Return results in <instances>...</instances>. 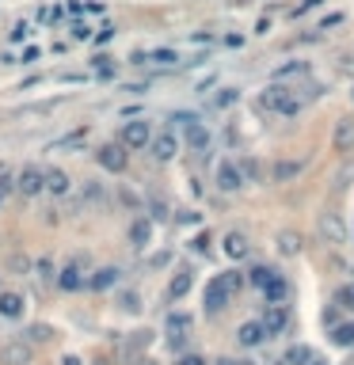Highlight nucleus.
I'll use <instances>...</instances> for the list:
<instances>
[{
    "instance_id": "obj_27",
    "label": "nucleus",
    "mask_w": 354,
    "mask_h": 365,
    "mask_svg": "<svg viewBox=\"0 0 354 365\" xmlns=\"http://www.w3.org/2000/svg\"><path fill=\"white\" fill-rule=\"evenodd\" d=\"M271 278H275L271 266H252V270H248V286H252V289H267Z\"/></svg>"
},
{
    "instance_id": "obj_42",
    "label": "nucleus",
    "mask_w": 354,
    "mask_h": 365,
    "mask_svg": "<svg viewBox=\"0 0 354 365\" xmlns=\"http://www.w3.org/2000/svg\"><path fill=\"white\" fill-rule=\"evenodd\" d=\"M72 38H80V42L92 38V27H88V23H72Z\"/></svg>"
},
{
    "instance_id": "obj_23",
    "label": "nucleus",
    "mask_w": 354,
    "mask_h": 365,
    "mask_svg": "<svg viewBox=\"0 0 354 365\" xmlns=\"http://www.w3.org/2000/svg\"><path fill=\"white\" fill-rule=\"evenodd\" d=\"M23 297L19 293H0V316H4V320H19L23 316Z\"/></svg>"
},
{
    "instance_id": "obj_40",
    "label": "nucleus",
    "mask_w": 354,
    "mask_h": 365,
    "mask_svg": "<svg viewBox=\"0 0 354 365\" xmlns=\"http://www.w3.org/2000/svg\"><path fill=\"white\" fill-rule=\"evenodd\" d=\"M12 270H15V274H27V270H31V259H27V255H12Z\"/></svg>"
},
{
    "instance_id": "obj_7",
    "label": "nucleus",
    "mask_w": 354,
    "mask_h": 365,
    "mask_svg": "<svg viewBox=\"0 0 354 365\" xmlns=\"http://www.w3.org/2000/svg\"><path fill=\"white\" fill-rule=\"evenodd\" d=\"M149 152H152V160L168 164V160H175V152H179V137H175L172 129H160V133H152Z\"/></svg>"
},
{
    "instance_id": "obj_43",
    "label": "nucleus",
    "mask_w": 354,
    "mask_h": 365,
    "mask_svg": "<svg viewBox=\"0 0 354 365\" xmlns=\"http://www.w3.org/2000/svg\"><path fill=\"white\" fill-rule=\"evenodd\" d=\"M111 38H115V23H103L99 35H95V42H111Z\"/></svg>"
},
{
    "instance_id": "obj_10",
    "label": "nucleus",
    "mask_w": 354,
    "mask_h": 365,
    "mask_svg": "<svg viewBox=\"0 0 354 365\" xmlns=\"http://www.w3.org/2000/svg\"><path fill=\"white\" fill-rule=\"evenodd\" d=\"M221 251L232 259V263H240V259H248V255H252V240H248L244 232H236V229H232V232H225V236H221Z\"/></svg>"
},
{
    "instance_id": "obj_15",
    "label": "nucleus",
    "mask_w": 354,
    "mask_h": 365,
    "mask_svg": "<svg viewBox=\"0 0 354 365\" xmlns=\"http://www.w3.org/2000/svg\"><path fill=\"white\" fill-rule=\"evenodd\" d=\"M332 145H335V152H354V118H339L335 122V129H332Z\"/></svg>"
},
{
    "instance_id": "obj_36",
    "label": "nucleus",
    "mask_w": 354,
    "mask_h": 365,
    "mask_svg": "<svg viewBox=\"0 0 354 365\" xmlns=\"http://www.w3.org/2000/svg\"><path fill=\"white\" fill-rule=\"evenodd\" d=\"M27 335H31V339H35V343H46V339H54V331H50V327H46V323H35V327H31V331H27Z\"/></svg>"
},
{
    "instance_id": "obj_5",
    "label": "nucleus",
    "mask_w": 354,
    "mask_h": 365,
    "mask_svg": "<svg viewBox=\"0 0 354 365\" xmlns=\"http://www.w3.org/2000/svg\"><path fill=\"white\" fill-rule=\"evenodd\" d=\"M316 229H320V236H324L328 243H343L347 240V221H343V213H335V209H324V213H320Z\"/></svg>"
},
{
    "instance_id": "obj_48",
    "label": "nucleus",
    "mask_w": 354,
    "mask_h": 365,
    "mask_svg": "<svg viewBox=\"0 0 354 365\" xmlns=\"http://www.w3.org/2000/svg\"><path fill=\"white\" fill-rule=\"evenodd\" d=\"M126 92H130V95H145V92H149V84H126Z\"/></svg>"
},
{
    "instance_id": "obj_51",
    "label": "nucleus",
    "mask_w": 354,
    "mask_h": 365,
    "mask_svg": "<svg viewBox=\"0 0 354 365\" xmlns=\"http://www.w3.org/2000/svg\"><path fill=\"white\" fill-rule=\"evenodd\" d=\"M309 365H328L324 358H309Z\"/></svg>"
},
{
    "instance_id": "obj_17",
    "label": "nucleus",
    "mask_w": 354,
    "mask_h": 365,
    "mask_svg": "<svg viewBox=\"0 0 354 365\" xmlns=\"http://www.w3.org/2000/svg\"><path fill=\"white\" fill-rule=\"evenodd\" d=\"M195 327V316L191 312H172L168 316V339H172V346H183V331Z\"/></svg>"
},
{
    "instance_id": "obj_34",
    "label": "nucleus",
    "mask_w": 354,
    "mask_h": 365,
    "mask_svg": "<svg viewBox=\"0 0 354 365\" xmlns=\"http://www.w3.org/2000/svg\"><path fill=\"white\" fill-rule=\"evenodd\" d=\"M301 72H309V61H289L282 69L275 72V80H286V76H301Z\"/></svg>"
},
{
    "instance_id": "obj_41",
    "label": "nucleus",
    "mask_w": 354,
    "mask_h": 365,
    "mask_svg": "<svg viewBox=\"0 0 354 365\" xmlns=\"http://www.w3.org/2000/svg\"><path fill=\"white\" fill-rule=\"evenodd\" d=\"M175 221H179V225H198V221H202V213H195V209H183Z\"/></svg>"
},
{
    "instance_id": "obj_12",
    "label": "nucleus",
    "mask_w": 354,
    "mask_h": 365,
    "mask_svg": "<svg viewBox=\"0 0 354 365\" xmlns=\"http://www.w3.org/2000/svg\"><path fill=\"white\" fill-rule=\"evenodd\" d=\"M187 129V149L191 152H198V156H206V152H210V145H214V137H210V129L202 126V122H191V126H183Z\"/></svg>"
},
{
    "instance_id": "obj_31",
    "label": "nucleus",
    "mask_w": 354,
    "mask_h": 365,
    "mask_svg": "<svg viewBox=\"0 0 354 365\" xmlns=\"http://www.w3.org/2000/svg\"><path fill=\"white\" fill-rule=\"evenodd\" d=\"M221 282H225V286H229V293H232V297H236V293H240V289H244V282H248V274H244V270H225V274H221Z\"/></svg>"
},
{
    "instance_id": "obj_18",
    "label": "nucleus",
    "mask_w": 354,
    "mask_h": 365,
    "mask_svg": "<svg viewBox=\"0 0 354 365\" xmlns=\"http://www.w3.org/2000/svg\"><path fill=\"white\" fill-rule=\"evenodd\" d=\"M160 65V69H172V65H179V54H175V50H168V46H164V50H152V54H134V58H130V65Z\"/></svg>"
},
{
    "instance_id": "obj_4",
    "label": "nucleus",
    "mask_w": 354,
    "mask_h": 365,
    "mask_svg": "<svg viewBox=\"0 0 354 365\" xmlns=\"http://www.w3.org/2000/svg\"><path fill=\"white\" fill-rule=\"evenodd\" d=\"M118 141H122L126 149H149V141H152V126H149L145 118H134V122H126V126H122Z\"/></svg>"
},
{
    "instance_id": "obj_45",
    "label": "nucleus",
    "mask_w": 354,
    "mask_h": 365,
    "mask_svg": "<svg viewBox=\"0 0 354 365\" xmlns=\"http://www.w3.org/2000/svg\"><path fill=\"white\" fill-rule=\"evenodd\" d=\"M175 365H206V358H202V354H183Z\"/></svg>"
},
{
    "instance_id": "obj_28",
    "label": "nucleus",
    "mask_w": 354,
    "mask_h": 365,
    "mask_svg": "<svg viewBox=\"0 0 354 365\" xmlns=\"http://www.w3.org/2000/svg\"><path fill=\"white\" fill-rule=\"evenodd\" d=\"M309 346H289V350L282 354V358H278V365H309Z\"/></svg>"
},
{
    "instance_id": "obj_39",
    "label": "nucleus",
    "mask_w": 354,
    "mask_h": 365,
    "mask_svg": "<svg viewBox=\"0 0 354 365\" xmlns=\"http://www.w3.org/2000/svg\"><path fill=\"white\" fill-rule=\"evenodd\" d=\"M27 35H31V23H27V19H23V23H15V27H12V42H23Z\"/></svg>"
},
{
    "instance_id": "obj_6",
    "label": "nucleus",
    "mask_w": 354,
    "mask_h": 365,
    "mask_svg": "<svg viewBox=\"0 0 354 365\" xmlns=\"http://www.w3.org/2000/svg\"><path fill=\"white\" fill-rule=\"evenodd\" d=\"M214 179H217V190L221 194H236L240 186H244V172H240V164H232V160H221Z\"/></svg>"
},
{
    "instance_id": "obj_26",
    "label": "nucleus",
    "mask_w": 354,
    "mask_h": 365,
    "mask_svg": "<svg viewBox=\"0 0 354 365\" xmlns=\"http://www.w3.org/2000/svg\"><path fill=\"white\" fill-rule=\"evenodd\" d=\"M84 141H88V129H72V133L58 137V141L50 145V152H61V149H77V145H84Z\"/></svg>"
},
{
    "instance_id": "obj_19",
    "label": "nucleus",
    "mask_w": 354,
    "mask_h": 365,
    "mask_svg": "<svg viewBox=\"0 0 354 365\" xmlns=\"http://www.w3.org/2000/svg\"><path fill=\"white\" fill-rule=\"evenodd\" d=\"M122 282V270L118 266H99V270L88 278V289H95V293H103V289H111V286H118Z\"/></svg>"
},
{
    "instance_id": "obj_47",
    "label": "nucleus",
    "mask_w": 354,
    "mask_h": 365,
    "mask_svg": "<svg viewBox=\"0 0 354 365\" xmlns=\"http://www.w3.org/2000/svg\"><path fill=\"white\" fill-rule=\"evenodd\" d=\"M320 4H324V0H305V4H301V8H293V15H301V12H309V8H320Z\"/></svg>"
},
{
    "instance_id": "obj_46",
    "label": "nucleus",
    "mask_w": 354,
    "mask_h": 365,
    "mask_svg": "<svg viewBox=\"0 0 354 365\" xmlns=\"http://www.w3.org/2000/svg\"><path fill=\"white\" fill-rule=\"evenodd\" d=\"M152 217H160V221L168 217V206H164V202H152Z\"/></svg>"
},
{
    "instance_id": "obj_1",
    "label": "nucleus",
    "mask_w": 354,
    "mask_h": 365,
    "mask_svg": "<svg viewBox=\"0 0 354 365\" xmlns=\"http://www.w3.org/2000/svg\"><path fill=\"white\" fill-rule=\"evenodd\" d=\"M255 103H259V111H271V115H286V118H293L297 111H301V99H297L293 92H289L286 84H267L259 95H255Z\"/></svg>"
},
{
    "instance_id": "obj_14",
    "label": "nucleus",
    "mask_w": 354,
    "mask_h": 365,
    "mask_svg": "<svg viewBox=\"0 0 354 365\" xmlns=\"http://www.w3.org/2000/svg\"><path fill=\"white\" fill-rule=\"evenodd\" d=\"M0 365H31V346L23 339H12V343L0 346Z\"/></svg>"
},
{
    "instance_id": "obj_20",
    "label": "nucleus",
    "mask_w": 354,
    "mask_h": 365,
    "mask_svg": "<svg viewBox=\"0 0 354 365\" xmlns=\"http://www.w3.org/2000/svg\"><path fill=\"white\" fill-rule=\"evenodd\" d=\"M263 323H267L271 335H282V331L289 327V308L286 305H271L267 316H263Z\"/></svg>"
},
{
    "instance_id": "obj_35",
    "label": "nucleus",
    "mask_w": 354,
    "mask_h": 365,
    "mask_svg": "<svg viewBox=\"0 0 354 365\" xmlns=\"http://www.w3.org/2000/svg\"><path fill=\"white\" fill-rule=\"evenodd\" d=\"M118 308L122 312H141V297L134 289H126V293H118Z\"/></svg>"
},
{
    "instance_id": "obj_11",
    "label": "nucleus",
    "mask_w": 354,
    "mask_h": 365,
    "mask_svg": "<svg viewBox=\"0 0 354 365\" xmlns=\"http://www.w3.org/2000/svg\"><path fill=\"white\" fill-rule=\"evenodd\" d=\"M229 301H232V293H229V286H225L221 278H214L210 286H206V312L210 316H217V312H225L229 308Z\"/></svg>"
},
{
    "instance_id": "obj_22",
    "label": "nucleus",
    "mask_w": 354,
    "mask_h": 365,
    "mask_svg": "<svg viewBox=\"0 0 354 365\" xmlns=\"http://www.w3.org/2000/svg\"><path fill=\"white\" fill-rule=\"evenodd\" d=\"M149 240H152V221L149 217H138V221L130 225V248H149Z\"/></svg>"
},
{
    "instance_id": "obj_3",
    "label": "nucleus",
    "mask_w": 354,
    "mask_h": 365,
    "mask_svg": "<svg viewBox=\"0 0 354 365\" xmlns=\"http://www.w3.org/2000/svg\"><path fill=\"white\" fill-rule=\"evenodd\" d=\"M84 270H88V255H72L69 263L58 270V286L65 289V293H77V289H84V286H88Z\"/></svg>"
},
{
    "instance_id": "obj_30",
    "label": "nucleus",
    "mask_w": 354,
    "mask_h": 365,
    "mask_svg": "<svg viewBox=\"0 0 354 365\" xmlns=\"http://www.w3.org/2000/svg\"><path fill=\"white\" fill-rule=\"evenodd\" d=\"M35 274H38L42 282H54V278H58V266H54V259H50V255L35 259Z\"/></svg>"
},
{
    "instance_id": "obj_13",
    "label": "nucleus",
    "mask_w": 354,
    "mask_h": 365,
    "mask_svg": "<svg viewBox=\"0 0 354 365\" xmlns=\"http://www.w3.org/2000/svg\"><path fill=\"white\" fill-rule=\"evenodd\" d=\"M191 289H195V270H191V266H183V270H175L172 282H168V301H183Z\"/></svg>"
},
{
    "instance_id": "obj_29",
    "label": "nucleus",
    "mask_w": 354,
    "mask_h": 365,
    "mask_svg": "<svg viewBox=\"0 0 354 365\" xmlns=\"http://www.w3.org/2000/svg\"><path fill=\"white\" fill-rule=\"evenodd\" d=\"M240 172H244V179H252V183H263V164L255 156H248V160H240Z\"/></svg>"
},
{
    "instance_id": "obj_50",
    "label": "nucleus",
    "mask_w": 354,
    "mask_h": 365,
    "mask_svg": "<svg viewBox=\"0 0 354 365\" xmlns=\"http://www.w3.org/2000/svg\"><path fill=\"white\" fill-rule=\"evenodd\" d=\"M61 365H80V358H77V354H65V362H61Z\"/></svg>"
},
{
    "instance_id": "obj_32",
    "label": "nucleus",
    "mask_w": 354,
    "mask_h": 365,
    "mask_svg": "<svg viewBox=\"0 0 354 365\" xmlns=\"http://www.w3.org/2000/svg\"><path fill=\"white\" fill-rule=\"evenodd\" d=\"M332 343L335 346H354V323H339V327L332 331Z\"/></svg>"
},
{
    "instance_id": "obj_8",
    "label": "nucleus",
    "mask_w": 354,
    "mask_h": 365,
    "mask_svg": "<svg viewBox=\"0 0 354 365\" xmlns=\"http://www.w3.org/2000/svg\"><path fill=\"white\" fill-rule=\"evenodd\" d=\"M15 190L23 194V198H38V194L46 190V172H38V168H23L19 175H15Z\"/></svg>"
},
{
    "instance_id": "obj_53",
    "label": "nucleus",
    "mask_w": 354,
    "mask_h": 365,
    "mask_svg": "<svg viewBox=\"0 0 354 365\" xmlns=\"http://www.w3.org/2000/svg\"><path fill=\"white\" fill-rule=\"evenodd\" d=\"M0 206H4V194H0Z\"/></svg>"
},
{
    "instance_id": "obj_25",
    "label": "nucleus",
    "mask_w": 354,
    "mask_h": 365,
    "mask_svg": "<svg viewBox=\"0 0 354 365\" xmlns=\"http://www.w3.org/2000/svg\"><path fill=\"white\" fill-rule=\"evenodd\" d=\"M263 297H267L271 305L286 301V297H289V286H286V278H282V274H275V278H271V286L263 289Z\"/></svg>"
},
{
    "instance_id": "obj_33",
    "label": "nucleus",
    "mask_w": 354,
    "mask_h": 365,
    "mask_svg": "<svg viewBox=\"0 0 354 365\" xmlns=\"http://www.w3.org/2000/svg\"><path fill=\"white\" fill-rule=\"evenodd\" d=\"M236 99H240V92H236V88H221V92H217L210 103H214L217 111H225V107H232V103H236Z\"/></svg>"
},
{
    "instance_id": "obj_38",
    "label": "nucleus",
    "mask_w": 354,
    "mask_h": 365,
    "mask_svg": "<svg viewBox=\"0 0 354 365\" xmlns=\"http://www.w3.org/2000/svg\"><path fill=\"white\" fill-rule=\"evenodd\" d=\"M210 243H214V240H210V232H198V236H195V243H191V248H195L198 255H206V251H210Z\"/></svg>"
},
{
    "instance_id": "obj_44",
    "label": "nucleus",
    "mask_w": 354,
    "mask_h": 365,
    "mask_svg": "<svg viewBox=\"0 0 354 365\" xmlns=\"http://www.w3.org/2000/svg\"><path fill=\"white\" fill-rule=\"evenodd\" d=\"M168 263H172V255H168V251H160V255H152V259H149L152 270H160V266H168Z\"/></svg>"
},
{
    "instance_id": "obj_21",
    "label": "nucleus",
    "mask_w": 354,
    "mask_h": 365,
    "mask_svg": "<svg viewBox=\"0 0 354 365\" xmlns=\"http://www.w3.org/2000/svg\"><path fill=\"white\" fill-rule=\"evenodd\" d=\"M275 248H278V255L282 259H293V255H301V236H297L293 229H286V232H278V240H275Z\"/></svg>"
},
{
    "instance_id": "obj_16",
    "label": "nucleus",
    "mask_w": 354,
    "mask_h": 365,
    "mask_svg": "<svg viewBox=\"0 0 354 365\" xmlns=\"http://www.w3.org/2000/svg\"><path fill=\"white\" fill-rule=\"evenodd\" d=\"M305 172V160H275L271 164V183H293Z\"/></svg>"
},
{
    "instance_id": "obj_9",
    "label": "nucleus",
    "mask_w": 354,
    "mask_h": 365,
    "mask_svg": "<svg viewBox=\"0 0 354 365\" xmlns=\"http://www.w3.org/2000/svg\"><path fill=\"white\" fill-rule=\"evenodd\" d=\"M267 339H271V331H267L263 320H248V323H240V331H236V343L248 346V350H252V346H263Z\"/></svg>"
},
{
    "instance_id": "obj_24",
    "label": "nucleus",
    "mask_w": 354,
    "mask_h": 365,
    "mask_svg": "<svg viewBox=\"0 0 354 365\" xmlns=\"http://www.w3.org/2000/svg\"><path fill=\"white\" fill-rule=\"evenodd\" d=\"M69 175L65 172H61V168H50V172H46V190H50V194H58V198H61V194H69Z\"/></svg>"
},
{
    "instance_id": "obj_2",
    "label": "nucleus",
    "mask_w": 354,
    "mask_h": 365,
    "mask_svg": "<svg viewBox=\"0 0 354 365\" xmlns=\"http://www.w3.org/2000/svg\"><path fill=\"white\" fill-rule=\"evenodd\" d=\"M95 160H99L103 172L122 175L126 164H130V149H126L122 141H107V145H99V149H95Z\"/></svg>"
},
{
    "instance_id": "obj_37",
    "label": "nucleus",
    "mask_w": 354,
    "mask_h": 365,
    "mask_svg": "<svg viewBox=\"0 0 354 365\" xmlns=\"http://www.w3.org/2000/svg\"><path fill=\"white\" fill-rule=\"evenodd\" d=\"M339 305H343V308H351V312H354V282H347V286L339 289Z\"/></svg>"
},
{
    "instance_id": "obj_49",
    "label": "nucleus",
    "mask_w": 354,
    "mask_h": 365,
    "mask_svg": "<svg viewBox=\"0 0 354 365\" xmlns=\"http://www.w3.org/2000/svg\"><path fill=\"white\" fill-rule=\"evenodd\" d=\"M214 365H244V362H236V358H217Z\"/></svg>"
},
{
    "instance_id": "obj_52",
    "label": "nucleus",
    "mask_w": 354,
    "mask_h": 365,
    "mask_svg": "<svg viewBox=\"0 0 354 365\" xmlns=\"http://www.w3.org/2000/svg\"><path fill=\"white\" fill-rule=\"evenodd\" d=\"M92 365H111V362H107V358H99V362H92Z\"/></svg>"
}]
</instances>
